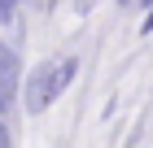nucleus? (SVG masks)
I'll use <instances>...</instances> for the list:
<instances>
[{"mask_svg": "<svg viewBox=\"0 0 153 148\" xmlns=\"http://www.w3.org/2000/svg\"><path fill=\"white\" fill-rule=\"evenodd\" d=\"M74 74H79V57H57V61H44V66L31 70V79H26V91H22V100L31 113H44L53 100H61L66 96V87L74 83Z\"/></svg>", "mask_w": 153, "mask_h": 148, "instance_id": "obj_1", "label": "nucleus"}, {"mask_svg": "<svg viewBox=\"0 0 153 148\" xmlns=\"http://www.w3.org/2000/svg\"><path fill=\"white\" fill-rule=\"evenodd\" d=\"M18 87H22V61L9 44H0V118L13 122V105H18Z\"/></svg>", "mask_w": 153, "mask_h": 148, "instance_id": "obj_2", "label": "nucleus"}, {"mask_svg": "<svg viewBox=\"0 0 153 148\" xmlns=\"http://www.w3.org/2000/svg\"><path fill=\"white\" fill-rule=\"evenodd\" d=\"M18 4H22V0H0V26H9L13 18H18Z\"/></svg>", "mask_w": 153, "mask_h": 148, "instance_id": "obj_3", "label": "nucleus"}, {"mask_svg": "<svg viewBox=\"0 0 153 148\" xmlns=\"http://www.w3.org/2000/svg\"><path fill=\"white\" fill-rule=\"evenodd\" d=\"M92 9H96V0H74V13H79V18H88Z\"/></svg>", "mask_w": 153, "mask_h": 148, "instance_id": "obj_4", "label": "nucleus"}, {"mask_svg": "<svg viewBox=\"0 0 153 148\" xmlns=\"http://www.w3.org/2000/svg\"><path fill=\"white\" fill-rule=\"evenodd\" d=\"M140 35H153V9H149V18L140 22Z\"/></svg>", "mask_w": 153, "mask_h": 148, "instance_id": "obj_5", "label": "nucleus"}, {"mask_svg": "<svg viewBox=\"0 0 153 148\" xmlns=\"http://www.w3.org/2000/svg\"><path fill=\"white\" fill-rule=\"evenodd\" d=\"M118 4H131V0H118Z\"/></svg>", "mask_w": 153, "mask_h": 148, "instance_id": "obj_6", "label": "nucleus"}, {"mask_svg": "<svg viewBox=\"0 0 153 148\" xmlns=\"http://www.w3.org/2000/svg\"><path fill=\"white\" fill-rule=\"evenodd\" d=\"M144 4H149V9H153V0H144Z\"/></svg>", "mask_w": 153, "mask_h": 148, "instance_id": "obj_7", "label": "nucleus"}]
</instances>
